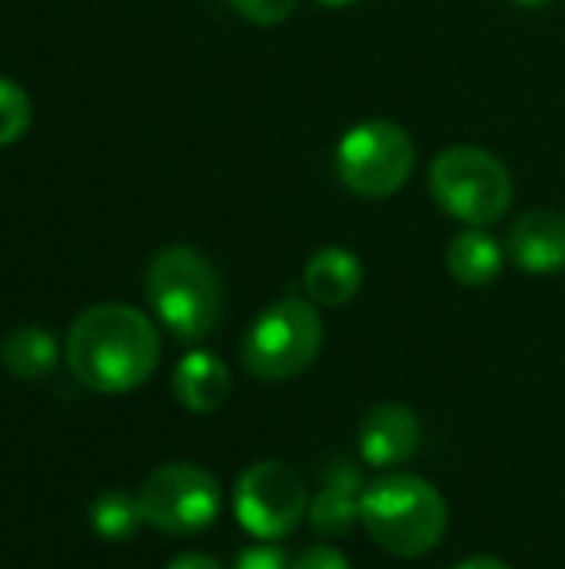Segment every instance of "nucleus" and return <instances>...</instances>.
Returning a JSON list of instances; mask_svg holds the SVG:
<instances>
[{
    "mask_svg": "<svg viewBox=\"0 0 565 569\" xmlns=\"http://www.w3.org/2000/svg\"><path fill=\"white\" fill-rule=\"evenodd\" d=\"M363 267L360 257L343 247H323L303 270V287L316 307H343L360 293Z\"/></svg>",
    "mask_w": 565,
    "mask_h": 569,
    "instance_id": "13",
    "label": "nucleus"
},
{
    "mask_svg": "<svg viewBox=\"0 0 565 569\" xmlns=\"http://www.w3.org/2000/svg\"><path fill=\"white\" fill-rule=\"evenodd\" d=\"M143 523L167 537H196L210 530L223 507L220 480L200 463H163L137 490Z\"/></svg>",
    "mask_w": 565,
    "mask_h": 569,
    "instance_id": "6",
    "label": "nucleus"
},
{
    "mask_svg": "<svg viewBox=\"0 0 565 569\" xmlns=\"http://www.w3.org/2000/svg\"><path fill=\"white\" fill-rule=\"evenodd\" d=\"M147 300L157 313V320L176 337V340H203L216 330L223 313V290L213 263L186 247L173 243L153 253L143 277Z\"/></svg>",
    "mask_w": 565,
    "mask_h": 569,
    "instance_id": "3",
    "label": "nucleus"
},
{
    "mask_svg": "<svg viewBox=\"0 0 565 569\" xmlns=\"http://www.w3.org/2000/svg\"><path fill=\"white\" fill-rule=\"evenodd\" d=\"M233 569H293V560L286 557L283 547H273V543H256V547H246L236 560Z\"/></svg>",
    "mask_w": 565,
    "mask_h": 569,
    "instance_id": "19",
    "label": "nucleus"
},
{
    "mask_svg": "<svg viewBox=\"0 0 565 569\" xmlns=\"http://www.w3.org/2000/svg\"><path fill=\"white\" fill-rule=\"evenodd\" d=\"M506 257L523 273H563L565 270V213L539 207L509 223Z\"/></svg>",
    "mask_w": 565,
    "mask_h": 569,
    "instance_id": "10",
    "label": "nucleus"
},
{
    "mask_svg": "<svg viewBox=\"0 0 565 569\" xmlns=\"http://www.w3.org/2000/svg\"><path fill=\"white\" fill-rule=\"evenodd\" d=\"M420 443H423V423L406 403H376L363 417L360 433H356L363 463L380 467V470L410 463Z\"/></svg>",
    "mask_w": 565,
    "mask_h": 569,
    "instance_id": "9",
    "label": "nucleus"
},
{
    "mask_svg": "<svg viewBox=\"0 0 565 569\" xmlns=\"http://www.w3.org/2000/svg\"><path fill=\"white\" fill-rule=\"evenodd\" d=\"M363 473L353 463H333L320 483V490L310 497V527L326 540H343L360 523L363 507Z\"/></svg>",
    "mask_w": 565,
    "mask_h": 569,
    "instance_id": "11",
    "label": "nucleus"
},
{
    "mask_svg": "<svg viewBox=\"0 0 565 569\" xmlns=\"http://www.w3.org/2000/svg\"><path fill=\"white\" fill-rule=\"evenodd\" d=\"M167 569H223L213 557L206 553H180L176 560H170Z\"/></svg>",
    "mask_w": 565,
    "mask_h": 569,
    "instance_id": "21",
    "label": "nucleus"
},
{
    "mask_svg": "<svg viewBox=\"0 0 565 569\" xmlns=\"http://www.w3.org/2000/svg\"><path fill=\"white\" fill-rule=\"evenodd\" d=\"M506 247H500L483 227L456 233L446 247V270L463 287H486L503 273Z\"/></svg>",
    "mask_w": 565,
    "mask_h": 569,
    "instance_id": "14",
    "label": "nucleus"
},
{
    "mask_svg": "<svg viewBox=\"0 0 565 569\" xmlns=\"http://www.w3.org/2000/svg\"><path fill=\"white\" fill-rule=\"evenodd\" d=\"M453 569H513L506 560H500V557H490V553H483V557H470V560H463L460 567Z\"/></svg>",
    "mask_w": 565,
    "mask_h": 569,
    "instance_id": "22",
    "label": "nucleus"
},
{
    "mask_svg": "<svg viewBox=\"0 0 565 569\" xmlns=\"http://www.w3.org/2000/svg\"><path fill=\"white\" fill-rule=\"evenodd\" d=\"M63 353L80 387L93 393H130L157 370L160 333L137 307L97 303L70 323Z\"/></svg>",
    "mask_w": 565,
    "mask_h": 569,
    "instance_id": "1",
    "label": "nucleus"
},
{
    "mask_svg": "<svg viewBox=\"0 0 565 569\" xmlns=\"http://www.w3.org/2000/svg\"><path fill=\"white\" fill-rule=\"evenodd\" d=\"M416 147L393 120H366L343 133L336 147V173L346 190L366 200L393 197L413 173Z\"/></svg>",
    "mask_w": 565,
    "mask_h": 569,
    "instance_id": "7",
    "label": "nucleus"
},
{
    "mask_svg": "<svg viewBox=\"0 0 565 569\" xmlns=\"http://www.w3.org/2000/svg\"><path fill=\"white\" fill-rule=\"evenodd\" d=\"M323 350V320L313 300L283 297L270 303L246 330L240 360L250 377L283 383L300 377Z\"/></svg>",
    "mask_w": 565,
    "mask_h": 569,
    "instance_id": "4",
    "label": "nucleus"
},
{
    "mask_svg": "<svg viewBox=\"0 0 565 569\" xmlns=\"http://www.w3.org/2000/svg\"><path fill=\"white\" fill-rule=\"evenodd\" d=\"M230 3L243 20L256 27H276L296 10V0H230Z\"/></svg>",
    "mask_w": 565,
    "mask_h": 569,
    "instance_id": "18",
    "label": "nucleus"
},
{
    "mask_svg": "<svg viewBox=\"0 0 565 569\" xmlns=\"http://www.w3.org/2000/svg\"><path fill=\"white\" fill-rule=\"evenodd\" d=\"M233 513L250 537L276 543L286 540L310 513V490L283 460H260L240 473L233 487Z\"/></svg>",
    "mask_w": 565,
    "mask_h": 569,
    "instance_id": "8",
    "label": "nucleus"
},
{
    "mask_svg": "<svg viewBox=\"0 0 565 569\" xmlns=\"http://www.w3.org/2000/svg\"><path fill=\"white\" fill-rule=\"evenodd\" d=\"M433 200L470 227H493L513 203V177L483 147H446L430 167Z\"/></svg>",
    "mask_w": 565,
    "mask_h": 569,
    "instance_id": "5",
    "label": "nucleus"
},
{
    "mask_svg": "<svg viewBox=\"0 0 565 569\" xmlns=\"http://www.w3.org/2000/svg\"><path fill=\"white\" fill-rule=\"evenodd\" d=\"M320 3H326V7H350V3H360V0H320Z\"/></svg>",
    "mask_w": 565,
    "mask_h": 569,
    "instance_id": "24",
    "label": "nucleus"
},
{
    "mask_svg": "<svg viewBox=\"0 0 565 569\" xmlns=\"http://www.w3.org/2000/svg\"><path fill=\"white\" fill-rule=\"evenodd\" d=\"M57 360H60V347H57L53 333L43 327H17L0 343L3 370L17 380H27V383L50 377Z\"/></svg>",
    "mask_w": 565,
    "mask_h": 569,
    "instance_id": "15",
    "label": "nucleus"
},
{
    "mask_svg": "<svg viewBox=\"0 0 565 569\" xmlns=\"http://www.w3.org/2000/svg\"><path fill=\"white\" fill-rule=\"evenodd\" d=\"M293 569H350V560L343 557V550L316 543V547H306L293 560Z\"/></svg>",
    "mask_w": 565,
    "mask_h": 569,
    "instance_id": "20",
    "label": "nucleus"
},
{
    "mask_svg": "<svg viewBox=\"0 0 565 569\" xmlns=\"http://www.w3.org/2000/svg\"><path fill=\"white\" fill-rule=\"evenodd\" d=\"M170 387H173V397H176V403L183 410L206 417V413H216L230 400L233 377H230L226 363L216 353H210V350H190L173 367Z\"/></svg>",
    "mask_w": 565,
    "mask_h": 569,
    "instance_id": "12",
    "label": "nucleus"
},
{
    "mask_svg": "<svg viewBox=\"0 0 565 569\" xmlns=\"http://www.w3.org/2000/svg\"><path fill=\"white\" fill-rule=\"evenodd\" d=\"M30 120H33V107L27 90L10 77H0V147L17 143L30 130Z\"/></svg>",
    "mask_w": 565,
    "mask_h": 569,
    "instance_id": "17",
    "label": "nucleus"
},
{
    "mask_svg": "<svg viewBox=\"0 0 565 569\" xmlns=\"http://www.w3.org/2000/svg\"><path fill=\"white\" fill-rule=\"evenodd\" d=\"M143 527L140 500L130 490H103L90 503V530L107 543H127Z\"/></svg>",
    "mask_w": 565,
    "mask_h": 569,
    "instance_id": "16",
    "label": "nucleus"
},
{
    "mask_svg": "<svg viewBox=\"0 0 565 569\" xmlns=\"http://www.w3.org/2000/svg\"><path fill=\"white\" fill-rule=\"evenodd\" d=\"M519 7H526V10H533V7H546L549 0H516Z\"/></svg>",
    "mask_w": 565,
    "mask_h": 569,
    "instance_id": "23",
    "label": "nucleus"
},
{
    "mask_svg": "<svg viewBox=\"0 0 565 569\" xmlns=\"http://www.w3.org/2000/svg\"><path fill=\"white\" fill-rule=\"evenodd\" d=\"M360 523L393 557L420 560L450 530V507L436 483L416 473H386L366 483Z\"/></svg>",
    "mask_w": 565,
    "mask_h": 569,
    "instance_id": "2",
    "label": "nucleus"
}]
</instances>
